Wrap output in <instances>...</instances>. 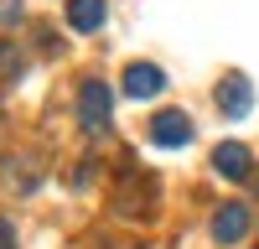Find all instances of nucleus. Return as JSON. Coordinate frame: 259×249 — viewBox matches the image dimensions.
I'll return each instance as SVG.
<instances>
[{"instance_id": "obj_11", "label": "nucleus", "mask_w": 259, "mask_h": 249, "mask_svg": "<svg viewBox=\"0 0 259 249\" xmlns=\"http://www.w3.org/2000/svg\"><path fill=\"white\" fill-rule=\"evenodd\" d=\"M0 21H21V0H0Z\"/></svg>"}, {"instance_id": "obj_4", "label": "nucleus", "mask_w": 259, "mask_h": 249, "mask_svg": "<svg viewBox=\"0 0 259 249\" xmlns=\"http://www.w3.org/2000/svg\"><path fill=\"white\" fill-rule=\"evenodd\" d=\"M218 109H223L228 119H244V114L254 109V89H249L244 73H228V78L218 83Z\"/></svg>"}, {"instance_id": "obj_5", "label": "nucleus", "mask_w": 259, "mask_h": 249, "mask_svg": "<svg viewBox=\"0 0 259 249\" xmlns=\"http://www.w3.org/2000/svg\"><path fill=\"white\" fill-rule=\"evenodd\" d=\"M249 208L244 202H223L218 208V213H212V239H218V244H239L244 234H249Z\"/></svg>"}, {"instance_id": "obj_10", "label": "nucleus", "mask_w": 259, "mask_h": 249, "mask_svg": "<svg viewBox=\"0 0 259 249\" xmlns=\"http://www.w3.org/2000/svg\"><path fill=\"white\" fill-rule=\"evenodd\" d=\"M0 249H16V223L0 218Z\"/></svg>"}, {"instance_id": "obj_7", "label": "nucleus", "mask_w": 259, "mask_h": 249, "mask_svg": "<svg viewBox=\"0 0 259 249\" xmlns=\"http://www.w3.org/2000/svg\"><path fill=\"white\" fill-rule=\"evenodd\" d=\"M109 21V6L104 0H68V26L73 31H99Z\"/></svg>"}, {"instance_id": "obj_3", "label": "nucleus", "mask_w": 259, "mask_h": 249, "mask_svg": "<svg viewBox=\"0 0 259 249\" xmlns=\"http://www.w3.org/2000/svg\"><path fill=\"white\" fill-rule=\"evenodd\" d=\"M212 172H218L223 182H244V177L254 172V156H249V145H239V140H223L218 151H212Z\"/></svg>"}, {"instance_id": "obj_9", "label": "nucleus", "mask_w": 259, "mask_h": 249, "mask_svg": "<svg viewBox=\"0 0 259 249\" xmlns=\"http://www.w3.org/2000/svg\"><path fill=\"white\" fill-rule=\"evenodd\" d=\"M26 73V57H21L11 42H0V78H21Z\"/></svg>"}, {"instance_id": "obj_1", "label": "nucleus", "mask_w": 259, "mask_h": 249, "mask_svg": "<svg viewBox=\"0 0 259 249\" xmlns=\"http://www.w3.org/2000/svg\"><path fill=\"white\" fill-rule=\"evenodd\" d=\"M109 109H114V89L104 78H83L78 83V119L89 135H104L109 130Z\"/></svg>"}, {"instance_id": "obj_2", "label": "nucleus", "mask_w": 259, "mask_h": 249, "mask_svg": "<svg viewBox=\"0 0 259 249\" xmlns=\"http://www.w3.org/2000/svg\"><path fill=\"white\" fill-rule=\"evenodd\" d=\"M192 114L187 109H161L156 119H150V140L161 145V151H177V145H192Z\"/></svg>"}, {"instance_id": "obj_6", "label": "nucleus", "mask_w": 259, "mask_h": 249, "mask_svg": "<svg viewBox=\"0 0 259 249\" xmlns=\"http://www.w3.org/2000/svg\"><path fill=\"white\" fill-rule=\"evenodd\" d=\"M166 89V73L156 68V62H130L124 68V94L130 99H156Z\"/></svg>"}, {"instance_id": "obj_8", "label": "nucleus", "mask_w": 259, "mask_h": 249, "mask_svg": "<svg viewBox=\"0 0 259 249\" xmlns=\"http://www.w3.org/2000/svg\"><path fill=\"white\" fill-rule=\"evenodd\" d=\"M36 166H41V161H36L31 151H21V156H6V182L16 187V192H31V187L41 182V172H36Z\"/></svg>"}]
</instances>
